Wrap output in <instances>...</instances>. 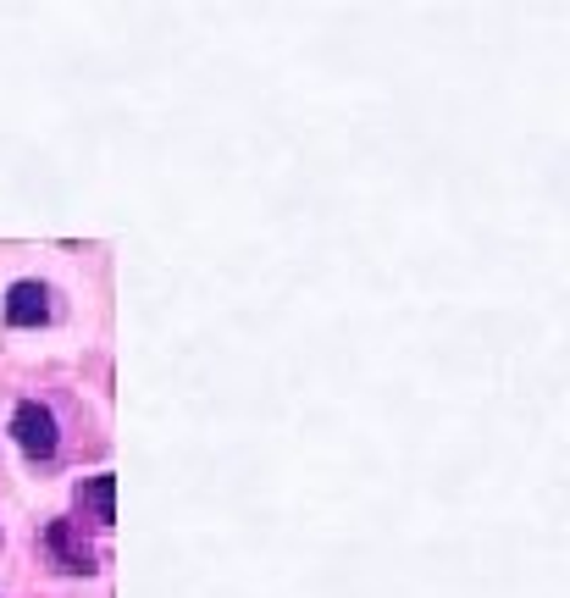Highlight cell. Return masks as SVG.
<instances>
[{"label": "cell", "mask_w": 570, "mask_h": 598, "mask_svg": "<svg viewBox=\"0 0 570 598\" xmlns=\"http://www.w3.org/2000/svg\"><path fill=\"white\" fill-rule=\"evenodd\" d=\"M12 438H17V449H23L28 460H50V455H56L61 432H56V416H50V405H39V399H23V405L12 410Z\"/></svg>", "instance_id": "cell-1"}, {"label": "cell", "mask_w": 570, "mask_h": 598, "mask_svg": "<svg viewBox=\"0 0 570 598\" xmlns=\"http://www.w3.org/2000/svg\"><path fill=\"white\" fill-rule=\"evenodd\" d=\"M45 543H50V554H56V565H61L67 576H89V571H95V554L78 543L72 521H50V527H45Z\"/></svg>", "instance_id": "cell-2"}, {"label": "cell", "mask_w": 570, "mask_h": 598, "mask_svg": "<svg viewBox=\"0 0 570 598\" xmlns=\"http://www.w3.org/2000/svg\"><path fill=\"white\" fill-rule=\"evenodd\" d=\"M45 299H50L45 283H28V277H23V283H12V294H6V322H12V327H39L50 316Z\"/></svg>", "instance_id": "cell-3"}, {"label": "cell", "mask_w": 570, "mask_h": 598, "mask_svg": "<svg viewBox=\"0 0 570 598\" xmlns=\"http://www.w3.org/2000/svg\"><path fill=\"white\" fill-rule=\"evenodd\" d=\"M84 504H89V515H95L100 527H111V521H117V477H111V471H100V477H89V488H84Z\"/></svg>", "instance_id": "cell-4"}]
</instances>
